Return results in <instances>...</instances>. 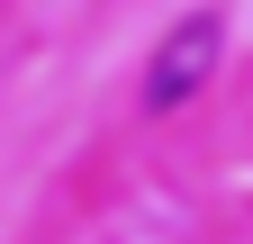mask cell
<instances>
[{"instance_id":"obj_1","label":"cell","mask_w":253,"mask_h":244,"mask_svg":"<svg viewBox=\"0 0 253 244\" xmlns=\"http://www.w3.org/2000/svg\"><path fill=\"white\" fill-rule=\"evenodd\" d=\"M217 54H226V27H217L208 9L181 18L172 37L154 45V64H145V109H181V100H199L208 73H217Z\"/></svg>"}]
</instances>
